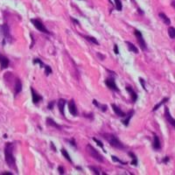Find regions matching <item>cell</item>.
<instances>
[{"label":"cell","instance_id":"cell-1","mask_svg":"<svg viewBox=\"0 0 175 175\" xmlns=\"http://www.w3.org/2000/svg\"><path fill=\"white\" fill-rule=\"evenodd\" d=\"M13 148L14 145L12 143H7L5 145V161L9 167L12 169H17L16 168V162L13 156Z\"/></svg>","mask_w":175,"mask_h":175},{"label":"cell","instance_id":"cell-2","mask_svg":"<svg viewBox=\"0 0 175 175\" xmlns=\"http://www.w3.org/2000/svg\"><path fill=\"white\" fill-rule=\"evenodd\" d=\"M104 138H106L109 143L110 144L111 146H113L114 148H117V149H124V145H123V144L118 140V138L116 136H114V135L106 134V135H104Z\"/></svg>","mask_w":175,"mask_h":175},{"label":"cell","instance_id":"cell-3","mask_svg":"<svg viewBox=\"0 0 175 175\" xmlns=\"http://www.w3.org/2000/svg\"><path fill=\"white\" fill-rule=\"evenodd\" d=\"M86 148H87V151H88V154L92 157V158H94L96 161L101 162V163L102 162H103V157L102 156L99 152H97V151L93 147L92 145H88L87 146H86Z\"/></svg>","mask_w":175,"mask_h":175},{"label":"cell","instance_id":"cell-4","mask_svg":"<svg viewBox=\"0 0 175 175\" xmlns=\"http://www.w3.org/2000/svg\"><path fill=\"white\" fill-rule=\"evenodd\" d=\"M31 22L33 25H34V27L36 29H38L39 31H40L41 32H44V33H46V34H50V32H49L47 29L46 28V26L42 24V22L39 19H31Z\"/></svg>","mask_w":175,"mask_h":175},{"label":"cell","instance_id":"cell-5","mask_svg":"<svg viewBox=\"0 0 175 175\" xmlns=\"http://www.w3.org/2000/svg\"><path fill=\"white\" fill-rule=\"evenodd\" d=\"M134 34L136 35L137 39H138V42L139 44L140 47L142 48V50H146L147 46H146V43H145V39H144L143 36H142V33L138 30H135L134 31Z\"/></svg>","mask_w":175,"mask_h":175},{"label":"cell","instance_id":"cell-6","mask_svg":"<svg viewBox=\"0 0 175 175\" xmlns=\"http://www.w3.org/2000/svg\"><path fill=\"white\" fill-rule=\"evenodd\" d=\"M105 84H106V85L108 86V87L110 89L115 90V91H119L115 81H114V79H112V78L106 79V80H105Z\"/></svg>","mask_w":175,"mask_h":175},{"label":"cell","instance_id":"cell-7","mask_svg":"<svg viewBox=\"0 0 175 175\" xmlns=\"http://www.w3.org/2000/svg\"><path fill=\"white\" fill-rule=\"evenodd\" d=\"M31 91H32V102L34 104H38L39 102L41 101L43 98H42L41 95H39L38 93H36L34 91V89L32 88H31Z\"/></svg>","mask_w":175,"mask_h":175},{"label":"cell","instance_id":"cell-8","mask_svg":"<svg viewBox=\"0 0 175 175\" xmlns=\"http://www.w3.org/2000/svg\"><path fill=\"white\" fill-rule=\"evenodd\" d=\"M68 109L70 114H72V116H74V117L77 116V109H76L74 100H71V101L68 102Z\"/></svg>","mask_w":175,"mask_h":175},{"label":"cell","instance_id":"cell-9","mask_svg":"<svg viewBox=\"0 0 175 175\" xmlns=\"http://www.w3.org/2000/svg\"><path fill=\"white\" fill-rule=\"evenodd\" d=\"M165 117H166V120L170 123L171 124L175 127V119L174 118H173V117L171 116V114H170V112H169V109H168L167 107L165 108Z\"/></svg>","mask_w":175,"mask_h":175},{"label":"cell","instance_id":"cell-10","mask_svg":"<svg viewBox=\"0 0 175 175\" xmlns=\"http://www.w3.org/2000/svg\"><path fill=\"white\" fill-rule=\"evenodd\" d=\"M0 65H1V69L7 68L9 66V60L5 56L0 55Z\"/></svg>","mask_w":175,"mask_h":175},{"label":"cell","instance_id":"cell-11","mask_svg":"<svg viewBox=\"0 0 175 175\" xmlns=\"http://www.w3.org/2000/svg\"><path fill=\"white\" fill-rule=\"evenodd\" d=\"M111 107H112L114 112H115L118 117H126V114L123 110H121V109L118 108L116 104H111Z\"/></svg>","mask_w":175,"mask_h":175},{"label":"cell","instance_id":"cell-12","mask_svg":"<svg viewBox=\"0 0 175 175\" xmlns=\"http://www.w3.org/2000/svg\"><path fill=\"white\" fill-rule=\"evenodd\" d=\"M65 105H66V100L60 99L59 101H58V109H59L60 114H61L62 116H65V113H64Z\"/></svg>","mask_w":175,"mask_h":175},{"label":"cell","instance_id":"cell-13","mask_svg":"<svg viewBox=\"0 0 175 175\" xmlns=\"http://www.w3.org/2000/svg\"><path fill=\"white\" fill-rule=\"evenodd\" d=\"M126 90L130 93V94H131V100H132V102H135L138 100V95L136 94V92H135V91H134V90L131 88V87H130V86H127V87H126Z\"/></svg>","mask_w":175,"mask_h":175},{"label":"cell","instance_id":"cell-14","mask_svg":"<svg viewBox=\"0 0 175 175\" xmlns=\"http://www.w3.org/2000/svg\"><path fill=\"white\" fill-rule=\"evenodd\" d=\"M152 146L154 148L155 150H159L161 148V145H160V141H159V138L158 136L155 135L154 138H153V144H152Z\"/></svg>","mask_w":175,"mask_h":175},{"label":"cell","instance_id":"cell-15","mask_svg":"<svg viewBox=\"0 0 175 175\" xmlns=\"http://www.w3.org/2000/svg\"><path fill=\"white\" fill-rule=\"evenodd\" d=\"M21 90H22V83H21L19 79H17L16 82H15V95L20 93Z\"/></svg>","mask_w":175,"mask_h":175},{"label":"cell","instance_id":"cell-16","mask_svg":"<svg viewBox=\"0 0 175 175\" xmlns=\"http://www.w3.org/2000/svg\"><path fill=\"white\" fill-rule=\"evenodd\" d=\"M125 43H126L127 46H128V49H129V51H131V52H132V53L138 54V49L137 48L136 46H134L133 44L131 43L130 41H125Z\"/></svg>","mask_w":175,"mask_h":175},{"label":"cell","instance_id":"cell-17","mask_svg":"<svg viewBox=\"0 0 175 175\" xmlns=\"http://www.w3.org/2000/svg\"><path fill=\"white\" fill-rule=\"evenodd\" d=\"M159 18L162 19V21H163L164 23L166 24V25H169L171 24V20H170V19H169L168 17L166 16V14L165 13H163V12H160V13L159 14Z\"/></svg>","mask_w":175,"mask_h":175},{"label":"cell","instance_id":"cell-18","mask_svg":"<svg viewBox=\"0 0 175 175\" xmlns=\"http://www.w3.org/2000/svg\"><path fill=\"white\" fill-rule=\"evenodd\" d=\"M1 29H2V32H3V34L5 36V38H10V32H9V26L5 24V25H3L1 26Z\"/></svg>","mask_w":175,"mask_h":175},{"label":"cell","instance_id":"cell-19","mask_svg":"<svg viewBox=\"0 0 175 175\" xmlns=\"http://www.w3.org/2000/svg\"><path fill=\"white\" fill-rule=\"evenodd\" d=\"M46 123H47V124H48L49 126H53V127H54V128H57V129H60V130L61 129V127L58 124H56V123L50 117L46 118Z\"/></svg>","mask_w":175,"mask_h":175},{"label":"cell","instance_id":"cell-20","mask_svg":"<svg viewBox=\"0 0 175 175\" xmlns=\"http://www.w3.org/2000/svg\"><path fill=\"white\" fill-rule=\"evenodd\" d=\"M133 114H134V111L133 110H131L130 111V113L128 114V117H126V118L125 119H124L122 121L123 122V124L125 125V126H128L129 125V123H130V120H131V118L132 117V116H133Z\"/></svg>","mask_w":175,"mask_h":175},{"label":"cell","instance_id":"cell-21","mask_svg":"<svg viewBox=\"0 0 175 175\" xmlns=\"http://www.w3.org/2000/svg\"><path fill=\"white\" fill-rule=\"evenodd\" d=\"M93 103L95 105L96 107H98V108H100V109H101L102 111H106L107 109H108V107H107V105H105V104H100L97 102L96 100H93Z\"/></svg>","mask_w":175,"mask_h":175},{"label":"cell","instance_id":"cell-22","mask_svg":"<svg viewBox=\"0 0 175 175\" xmlns=\"http://www.w3.org/2000/svg\"><path fill=\"white\" fill-rule=\"evenodd\" d=\"M128 154L131 157V159H132V161H131V165L132 166H138V159H137V157L135 154H133L132 152H129Z\"/></svg>","mask_w":175,"mask_h":175},{"label":"cell","instance_id":"cell-23","mask_svg":"<svg viewBox=\"0 0 175 175\" xmlns=\"http://www.w3.org/2000/svg\"><path fill=\"white\" fill-rule=\"evenodd\" d=\"M168 34L171 39H175V28L169 27L168 28Z\"/></svg>","mask_w":175,"mask_h":175},{"label":"cell","instance_id":"cell-24","mask_svg":"<svg viewBox=\"0 0 175 175\" xmlns=\"http://www.w3.org/2000/svg\"><path fill=\"white\" fill-rule=\"evenodd\" d=\"M115 3H116V9L117 10L118 12L122 11V9H123L122 2H121L120 0H115Z\"/></svg>","mask_w":175,"mask_h":175},{"label":"cell","instance_id":"cell-25","mask_svg":"<svg viewBox=\"0 0 175 175\" xmlns=\"http://www.w3.org/2000/svg\"><path fill=\"white\" fill-rule=\"evenodd\" d=\"M61 153H62L63 156H64L69 162H71V163H72V159H71V158H70V156H69V154L67 153V151L65 150V149H61Z\"/></svg>","mask_w":175,"mask_h":175},{"label":"cell","instance_id":"cell-26","mask_svg":"<svg viewBox=\"0 0 175 175\" xmlns=\"http://www.w3.org/2000/svg\"><path fill=\"white\" fill-rule=\"evenodd\" d=\"M167 101H168V98H164V99L162 100V101L160 102L159 103H158V104H157V105H156V106H155L154 108H153V109H152V110H153V111L157 110V109H159V107L161 106L162 104H164V103H165V102H167Z\"/></svg>","mask_w":175,"mask_h":175},{"label":"cell","instance_id":"cell-27","mask_svg":"<svg viewBox=\"0 0 175 175\" xmlns=\"http://www.w3.org/2000/svg\"><path fill=\"white\" fill-rule=\"evenodd\" d=\"M32 62H33V64H39V65H40V67H45V65H44V63L42 62L41 60H39V58H36V59H34V60H32Z\"/></svg>","mask_w":175,"mask_h":175},{"label":"cell","instance_id":"cell-28","mask_svg":"<svg viewBox=\"0 0 175 175\" xmlns=\"http://www.w3.org/2000/svg\"><path fill=\"white\" fill-rule=\"evenodd\" d=\"M45 73H46V75H49L50 74H52V68L47 65H45Z\"/></svg>","mask_w":175,"mask_h":175},{"label":"cell","instance_id":"cell-29","mask_svg":"<svg viewBox=\"0 0 175 175\" xmlns=\"http://www.w3.org/2000/svg\"><path fill=\"white\" fill-rule=\"evenodd\" d=\"M85 38H86V39H88V40L90 42H92L93 44H95V45H98V44H99V42L97 41L94 37H85Z\"/></svg>","mask_w":175,"mask_h":175},{"label":"cell","instance_id":"cell-30","mask_svg":"<svg viewBox=\"0 0 175 175\" xmlns=\"http://www.w3.org/2000/svg\"><path fill=\"white\" fill-rule=\"evenodd\" d=\"M112 158V160L114 162H119V163H121V164H123V165H126V163L125 162H123L122 160H120V159H118L117 157H115V156H112L111 157Z\"/></svg>","mask_w":175,"mask_h":175},{"label":"cell","instance_id":"cell-31","mask_svg":"<svg viewBox=\"0 0 175 175\" xmlns=\"http://www.w3.org/2000/svg\"><path fill=\"white\" fill-rule=\"evenodd\" d=\"M93 140L95 142V143L97 144V145H99L100 147L102 148V149H103V145H102V143L101 141H99V140H97L96 138H93Z\"/></svg>","mask_w":175,"mask_h":175},{"label":"cell","instance_id":"cell-32","mask_svg":"<svg viewBox=\"0 0 175 175\" xmlns=\"http://www.w3.org/2000/svg\"><path fill=\"white\" fill-rule=\"evenodd\" d=\"M89 169H90V170H92L93 172H94V173H95V174H97V175H98V174H100L99 171L97 170V169L95 168V167H93V166H89Z\"/></svg>","mask_w":175,"mask_h":175},{"label":"cell","instance_id":"cell-33","mask_svg":"<svg viewBox=\"0 0 175 175\" xmlns=\"http://www.w3.org/2000/svg\"><path fill=\"white\" fill-rule=\"evenodd\" d=\"M53 104H54V102H49L48 105H47V108H48V109H53Z\"/></svg>","mask_w":175,"mask_h":175},{"label":"cell","instance_id":"cell-34","mask_svg":"<svg viewBox=\"0 0 175 175\" xmlns=\"http://www.w3.org/2000/svg\"><path fill=\"white\" fill-rule=\"evenodd\" d=\"M114 52H115L116 54H118V53H119V51H118V46H117V45H114Z\"/></svg>","mask_w":175,"mask_h":175},{"label":"cell","instance_id":"cell-35","mask_svg":"<svg viewBox=\"0 0 175 175\" xmlns=\"http://www.w3.org/2000/svg\"><path fill=\"white\" fill-rule=\"evenodd\" d=\"M58 171H59V172H60V174H64V169H63V167L62 166H59V167H58Z\"/></svg>","mask_w":175,"mask_h":175},{"label":"cell","instance_id":"cell-36","mask_svg":"<svg viewBox=\"0 0 175 175\" xmlns=\"http://www.w3.org/2000/svg\"><path fill=\"white\" fill-rule=\"evenodd\" d=\"M139 81H140L141 85L143 86L144 89H145V90H146V88H145V81H144V80H143V79H142V78H140V79H139Z\"/></svg>","mask_w":175,"mask_h":175},{"label":"cell","instance_id":"cell-37","mask_svg":"<svg viewBox=\"0 0 175 175\" xmlns=\"http://www.w3.org/2000/svg\"><path fill=\"white\" fill-rule=\"evenodd\" d=\"M1 175H12V173H8V172H7V173H1Z\"/></svg>","mask_w":175,"mask_h":175},{"label":"cell","instance_id":"cell-38","mask_svg":"<svg viewBox=\"0 0 175 175\" xmlns=\"http://www.w3.org/2000/svg\"><path fill=\"white\" fill-rule=\"evenodd\" d=\"M168 160H169V158H168V157H166V159H164L163 162H165V163H166V162L168 161Z\"/></svg>","mask_w":175,"mask_h":175},{"label":"cell","instance_id":"cell-39","mask_svg":"<svg viewBox=\"0 0 175 175\" xmlns=\"http://www.w3.org/2000/svg\"><path fill=\"white\" fill-rule=\"evenodd\" d=\"M51 146H52V148H53V151L55 152L56 149H55V147H54V145H53V143H52V142H51Z\"/></svg>","mask_w":175,"mask_h":175},{"label":"cell","instance_id":"cell-40","mask_svg":"<svg viewBox=\"0 0 175 175\" xmlns=\"http://www.w3.org/2000/svg\"><path fill=\"white\" fill-rule=\"evenodd\" d=\"M71 19H72V20H73V21H74V22H75L76 24H78V25H79V21H77V20H76V19H73V18H71Z\"/></svg>","mask_w":175,"mask_h":175},{"label":"cell","instance_id":"cell-41","mask_svg":"<svg viewBox=\"0 0 175 175\" xmlns=\"http://www.w3.org/2000/svg\"><path fill=\"white\" fill-rule=\"evenodd\" d=\"M172 6L175 9V1H173V2H172Z\"/></svg>","mask_w":175,"mask_h":175}]
</instances>
